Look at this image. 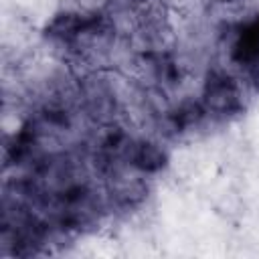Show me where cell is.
Wrapping results in <instances>:
<instances>
[{
  "label": "cell",
  "instance_id": "6da1fadb",
  "mask_svg": "<svg viewBox=\"0 0 259 259\" xmlns=\"http://www.w3.org/2000/svg\"><path fill=\"white\" fill-rule=\"evenodd\" d=\"M198 101L206 117L227 119L231 115L241 113L245 101H243V87L239 83V77L225 69L208 71Z\"/></svg>",
  "mask_w": 259,
  "mask_h": 259
},
{
  "label": "cell",
  "instance_id": "7a4b0ae2",
  "mask_svg": "<svg viewBox=\"0 0 259 259\" xmlns=\"http://www.w3.org/2000/svg\"><path fill=\"white\" fill-rule=\"evenodd\" d=\"M127 10L134 30L148 47L146 51H166L172 32L168 0H130Z\"/></svg>",
  "mask_w": 259,
  "mask_h": 259
},
{
  "label": "cell",
  "instance_id": "3957f363",
  "mask_svg": "<svg viewBox=\"0 0 259 259\" xmlns=\"http://www.w3.org/2000/svg\"><path fill=\"white\" fill-rule=\"evenodd\" d=\"M227 57L231 65L259 89V14L239 22L227 40Z\"/></svg>",
  "mask_w": 259,
  "mask_h": 259
},
{
  "label": "cell",
  "instance_id": "277c9868",
  "mask_svg": "<svg viewBox=\"0 0 259 259\" xmlns=\"http://www.w3.org/2000/svg\"><path fill=\"white\" fill-rule=\"evenodd\" d=\"M166 162H168V156L158 144L148 140H136V138L132 140L123 158V164H127L130 168H134L144 176L160 172L166 166Z\"/></svg>",
  "mask_w": 259,
  "mask_h": 259
},
{
  "label": "cell",
  "instance_id": "5b68a950",
  "mask_svg": "<svg viewBox=\"0 0 259 259\" xmlns=\"http://www.w3.org/2000/svg\"><path fill=\"white\" fill-rule=\"evenodd\" d=\"M204 117H206V113H204L200 101H182L176 107L166 111L168 130H172L174 134H182V132L196 127Z\"/></svg>",
  "mask_w": 259,
  "mask_h": 259
},
{
  "label": "cell",
  "instance_id": "8992f818",
  "mask_svg": "<svg viewBox=\"0 0 259 259\" xmlns=\"http://www.w3.org/2000/svg\"><path fill=\"white\" fill-rule=\"evenodd\" d=\"M214 2H219V4H223V6H233V4H237V2H241V0H214Z\"/></svg>",
  "mask_w": 259,
  "mask_h": 259
}]
</instances>
